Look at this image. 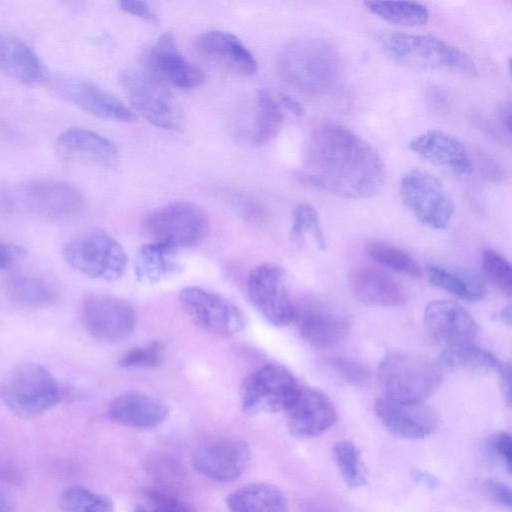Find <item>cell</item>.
Wrapping results in <instances>:
<instances>
[{
	"mask_svg": "<svg viewBox=\"0 0 512 512\" xmlns=\"http://www.w3.org/2000/svg\"><path fill=\"white\" fill-rule=\"evenodd\" d=\"M299 178L342 198L367 199L380 193L385 166L369 142L340 124L327 122L309 134Z\"/></svg>",
	"mask_w": 512,
	"mask_h": 512,
	"instance_id": "obj_1",
	"label": "cell"
},
{
	"mask_svg": "<svg viewBox=\"0 0 512 512\" xmlns=\"http://www.w3.org/2000/svg\"><path fill=\"white\" fill-rule=\"evenodd\" d=\"M283 77L308 94L331 90L341 74V60L335 46L324 38L302 36L290 41L280 58Z\"/></svg>",
	"mask_w": 512,
	"mask_h": 512,
	"instance_id": "obj_2",
	"label": "cell"
},
{
	"mask_svg": "<svg viewBox=\"0 0 512 512\" xmlns=\"http://www.w3.org/2000/svg\"><path fill=\"white\" fill-rule=\"evenodd\" d=\"M378 41L388 57L409 68L449 71L467 77L478 73L468 54L433 35L386 32L379 36Z\"/></svg>",
	"mask_w": 512,
	"mask_h": 512,
	"instance_id": "obj_3",
	"label": "cell"
},
{
	"mask_svg": "<svg viewBox=\"0 0 512 512\" xmlns=\"http://www.w3.org/2000/svg\"><path fill=\"white\" fill-rule=\"evenodd\" d=\"M0 393L7 408L23 419L37 418L61 400V388L42 364L26 362L13 367L3 378Z\"/></svg>",
	"mask_w": 512,
	"mask_h": 512,
	"instance_id": "obj_4",
	"label": "cell"
},
{
	"mask_svg": "<svg viewBox=\"0 0 512 512\" xmlns=\"http://www.w3.org/2000/svg\"><path fill=\"white\" fill-rule=\"evenodd\" d=\"M62 253L71 268L98 280L116 281L125 274L128 266L122 246L99 228L75 234L65 243Z\"/></svg>",
	"mask_w": 512,
	"mask_h": 512,
	"instance_id": "obj_5",
	"label": "cell"
},
{
	"mask_svg": "<svg viewBox=\"0 0 512 512\" xmlns=\"http://www.w3.org/2000/svg\"><path fill=\"white\" fill-rule=\"evenodd\" d=\"M385 396L401 402H424L440 387L439 366L421 357L398 351L386 354L378 366Z\"/></svg>",
	"mask_w": 512,
	"mask_h": 512,
	"instance_id": "obj_6",
	"label": "cell"
},
{
	"mask_svg": "<svg viewBox=\"0 0 512 512\" xmlns=\"http://www.w3.org/2000/svg\"><path fill=\"white\" fill-rule=\"evenodd\" d=\"M209 217L199 205L177 201L150 213L143 222L151 242L175 250L191 247L204 240L209 231Z\"/></svg>",
	"mask_w": 512,
	"mask_h": 512,
	"instance_id": "obj_7",
	"label": "cell"
},
{
	"mask_svg": "<svg viewBox=\"0 0 512 512\" xmlns=\"http://www.w3.org/2000/svg\"><path fill=\"white\" fill-rule=\"evenodd\" d=\"M399 194L404 206L423 225L438 230L449 225L455 204L433 174L418 168L407 171L400 180Z\"/></svg>",
	"mask_w": 512,
	"mask_h": 512,
	"instance_id": "obj_8",
	"label": "cell"
},
{
	"mask_svg": "<svg viewBox=\"0 0 512 512\" xmlns=\"http://www.w3.org/2000/svg\"><path fill=\"white\" fill-rule=\"evenodd\" d=\"M119 83L132 108L153 126L163 130L180 127V108L162 82L146 72L129 69L121 72Z\"/></svg>",
	"mask_w": 512,
	"mask_h": 512,
	"instance_id": "obj_9",
	"label": "cell"
},
{
	"mask_svg": "<svg viewBox=\"0 0 512 512\" xmlns=\"http://www.w3.org/2000/svg\"><path fill=\"white\" fill-rule=\"evenodd\" d=\"M14 197L25 211L56 222L71 221L84 208L80 191L72 184L56 179L40 178L24 182L16 187Z\"/></svg>",
	"mask_w": 512,
	"mask_h": 512,
	"instance_id": "obj_10",
	"label": "cell"
},
{
	"mask_svg": "<svg viewBox=\"0 0 512 512\" xmlns=\"http://www.w3.org/2000/svg\"><path fill=\"white\" fill-rule=\"evenodd\" d=\"M299 387L285 366L266 364L243 381L240 392L242 410L251 415L286 411Z\"/></svg>",
	"mask_w": 512,
	"mask_h": 512,
	"instance_id": "obj_11",
	"label": "cell"
},
{
	"mask_svg": "<svg viewBox=\"0 0 512 512\" xmlns=\"http://www.w3.org/2000/svg\"><path fill=\"white\" fill-rule=\"evenodd\" d=\"M180 304L196 326L214 336L229 337L245 326L244 314L234 303L204 288H184L180 293Z\"/></svg>",
	"mask_w": 512,
	"mask_h": 512,
	"instance_id": "obj_12",
	"label": "cell"
},
{
	"mask_svg": "<svg viewBox=\"0 0 512 512\" xmlns=\"http://www.w3.org/2000/svg\"><path fill=\"white\" fill-rule=\"evenodd\" d=\"M141 62L146 73L177 88L198 87L206 79L203 70L180 53L170 32L160 35L143 51Z\"/></svg>",
	"mask_w": 512,
	"mask_h": 512,
	"instance_id": "obj_13",
	"label": "cell"
},
{
	"mask_svg": "<svg viewBox=\"0 0 512 512\" xmlns=\"http://www.w3.org/2000/svg\"><path fill=\"white\" fill-rule=\"evenodd\" d=\"M247 293L252 304L272 325L284 327L293 322L296 306L280 267L262 264L254 268L248 276Z\"/></svg>",
	"mask_w": 512,
	"mask_h": 512,
	"instance_id": "obj_14",
	"label": "cell"
},
{
	"mask_svg": "<svg viewBox=\"0 0 512 512\" xmlns=\"http://www.w3.org/2000/svg\"><path fill=\"white\" fill-rule=\"evenodd\" d=\"M81 319L93 337L105 342H117L134 331L136 312L125 299L92 294L82 304Z\"/></svg>",
	"mask_w": 512,
	"mask_h": 512,
	"instance_id": "obj_15",
	"label": "cell"
},
{
	"mask_svg": "<svg viewBox=\"0 0 512 512\" xmlns=\"http://www.w3.org/2000/svg\"><path fill=\"white\" fill-rule=\"evenodd\" d=\"M52 89L57 97L98 118L119 122L135 119L120 99L90 80L61 76L53 80Z\"/></svg>",
	"mask_w": 512,
	"mask_h": 512,
	"instance_id": "obj_16",
	"label": "cell"
},
{
	"mask_svg": "<svg viewBox=\"0 0 512 512\" xmlns=\"http://www.w3.org/2000/svg\"><path fill=\"white\" fill-rule=\"evenodd\" d=\"M250 459V447L245 440L224 437L199 447L192 456V465L211 480L227 482L240 477Z\"/></svg>",
	"mask_w": 512,
	"mask_h": 512,
	"instance_id": "obj_17",
	"label": "cell"
},
{
	"mask_svg": "<svg viewBox=\"0 0 512 512\" xmlns=\"http://www.w3.org/2000/svg\"><path fill=\"white\" fill-rule=\"evenodd\" d=\"M374 411L385 429L398 438L423 439L438 427L436 413L423 402H401L384 395L375 401Z\"/></svg>",
	"mask_w": 512,
	"mask_h": 512,
	"instance_id": "obj_18",
	"label": "cell"
},
{
	"mask_svg": "<svg viewBox=\"0 0 512 512\" xmlns=\"http://www.w3.org/2000/svg\"><path fill=\"white\" fill-rule=\"evenodd\" d=\"M287 428L297 438L316 437L329 430L337 420L335 406L321 390L300 386L285 411Z\"/></svg>",
	"mask_w": 512,
	"mask_h": 512,
	"instance_id": "obj_19",
	"label": "cell"
},
{
	"mask_svg": "<svg viewBox=\"0 0 512 512\" xmlns=\"http://www.w3.org/2000/svg\"><path fill=\"white\" fill-rule=\"evenodd\" d=\"M424 325L431 338L446 347L469 343L478 332L472 315L460 304L449 300L430 302L424 311Z\"/></svg>",
	"mask_w": 512,
	"mask_h": 512,
	"instance_id": "obj_20",
	"label": "cell"
},
{
	"mask_svg": "<svg viewBox=\"0 0 512 512\" xmlns=\"http://www.w3.org/2000/svg\"><path fill=\"white\" fill-rule=\"evenodd\" d=\"M300 336L311 346L328 349L338 345L349 331L348 319L322 303L296 307L294 320Z\"/></svg>",
	"mask_w": 512,
	"mask_h": 512,
	"instance_id": "obj_21",
	"label": "cell"
},
{
	"mask_svg": "<svg viewBox=\"0 0 512 512\" xmlns=\"http://www.w3.org/2000/svg\"><path fill=\"white\" fill-rule=\"evenodd\" d=\"M194 47L201 56L234 74L250 77L257 71L253 54L233 33L222 30L203 32L195 39Z\"/></svg>",
	"mask_w": 512,
	"mask_h": 512,
	"instance_id": "obj_22",
	"label": "cell"
},
{
	"mask_svg": "<svg viewBox=\"0 0 512 512\" xmlns=\"http://www.w3.org/2000/svg\"><path fill=\"white\" fill-rule=\"evenodd\" d=\"M408 146L423 159L455 174L469 175L473 172V159L465 145L444 131L423 132L411 139Z\"/></svg>",
	"mask_w": 512,
	"mask_h": 512,
	"instance_id": "obj_23",
	"label": "cell"
},
{
	"mask_svg": "<svg viewBox=\"0 0 512 512\" xmlns=\"http://www.w3.org/2000/svg\"><path fill=\"white\" fill-rule=\"evenodd\" d=\"M168 415L169 408L164 402L138 391L118 395L107 409V416L111 421L142 430L158 427Z\"/></svg>",
	"mask_w": 512,
	"mask_h": 512,
	"instance_id": "obj_24",
	"label": "cell"
},
{
	"mask_svg": "<svg viewBox=\"0 0 512 512\" xmlns=\"http://www.w3.org/2000/svg\"><path fill=\"white\" fill-rule=\"evenodd\" d=\"M55 144L57 152L65 160L88 161L109 167L119 159V150L111 140L82 127L62 131Z\"/></svg>",
	"mask_w": 512,
	"mask_h": 512,
	"instance_id": "obj_25",
	"label": "cell"
},
{
	"mask_svg": "<svg viewBox=\"0 0 512 512\" xmlns=\"http://www.w3.org/2000/svg\"><path fill=\"white\" fill-rule=\"evenodd\" d=\"M355 297L365 305L397 307L406 302L400 284L386 272L373 267H358L349 276Z\"/></svg>",
	"mask_w": 512,
	"mask_h": 512,
	"instance_id": "obj_26",
	"label": "cell"
},
{
	"mask_svg": "<svg viewBox=\"0 0 512 512\" xmlns=\"http://www.w3.org/2000/svg\"><path fill=\"white\" fill-rule=\"evenodd\" d=\"M0 73L25 85L46 77V68L34 50L22 39L0 33Z\"/></svg>",
	"mask_w": 512,
	"mask_h": 512,
	"instance_id": "obj_27",
	"label": "cell"
},
{
	"mask_svg": "<svg viewBox=\"0 0 512 512\" xmlns=\"http://www.w3.org/2000/svg\"><path fill=\"white\" fill-rule=\"evenodd\" d=\"M177 250L156 242L141 246L134 261L136 279L154 285L181 273L183 266L176 259Z\"/></svg>",
	"mask_w": 512,
	"mask_h": 512,
	"instance_id": "obj_28",
	"label": "cell"
},
{
	"mask_svg": "<svg viewBox=\"0 0 512 512\" xmlns=\"http://www.w3.org/2000/svg\"><path fill=\"white\" fill-rule=\"evenodd\" d=\"M227 506L231 512H287L285 494L269 483H251L228 495Z\"/></svg>",
	"mask_w": 512,
	"mask_h": 512,
	"instance_id": "obj_29",
	"label": "cell"
},
{
	"mask_svg": "<svg viewBox=\"0 0 512 512\" xmlns=\"http://www.w3.org/2000/svg\"><path fill=\"white\" fill-rule=\"evenodd\" d=\"M439 364L452 372L486 375L497 372L502 362L489 350L469 342L445 347Z\"/></svg>",
	"mask_w": 512,
	"mask_h": 512,
	"instance_id": "obj_30",
	"label": "cell"
},
{
	"mask_svg": "<svg viewBox=\"0 0 512 512\" xmlns=\"http://www.w3.org/2000/svg\"><path fill=\"white\" fill-rule=\"evenodd\" d=\"M4 291L14 303L31 308L52 305L57 299V291L45 279L24 274H10L4 281Z\"/></svg>",
	"mask_w": 512,
	"mask_h": 512,
	"instance_id": "obj_31",
	"label": "cell"
},
{
	"mask_svg": "<svg viewBox=\"0 0 512 512\" xmlns=\"http://www.w3.org/2000/svg\"><path fill=\"white\" fill-rule=\"evenodd\" d=\"M426 272L433 286L458 298L476 302L486 295L484 282L475 275L437 265H429Z\"/></svg>",
	"mask_w": 512,
	"mask_h": 512,
	"instance_id": "obj_32",
	"label": "cell"
},
{
	"mask_svg": "<svg viewBox=\"0 0 512 512\" xmlns=\"http://www.w3.org/2000/svg\"><path fill=\"white\" fill-rule=\"evenodd\" d=\"M283 124L280 105L266 90H258L255 97L254 122L251 139L256 145H263L272 140Z\"/></svg>",
	"mask_w": 512,
	"mask_h": 512,
	"instance_id": "obj_33",
	"label": "cell"
},
{
	"mask_svg": "<svg viewBox=\"0 0 512 512\" xmlns=\"http://www.w3.org/2000/svg\"><path fill=\"white\" fill-rule=\"evenodd\" d=\"M368 11L382 20L406 27L425 25L429 19L428 9L413 1H365Z\"/></svg>",
	"mask_w": 512,
	"mask_h": 512,
	"instance_id": "obj_34",
	"label": "cell"
},
{
	"mask_svg": "<svg viewBox=\"0 0 512 512\" xmlns=\"http://www.w3.org/2000/svg\"><path fill=\"white\" fill-rule=\"evenodd\" d=\"M59 507L61 512H115L113 501L108 496L80 485L62 491Z\"/></svg>",
	"mask_w": 512,
	"mask_h": 512,
	"instance_id": "obj_35",
	"label": "cell"
},
{
	"mask_svg": "<svg viewBox=\"0 0 512 512\" xmlns=\"http://www.w3.org/2000/svg\"><path fill=\"white\" fill-rule=\"evenodd\" d=\"M365 251L371 259L397 273L411 277L422 275L418 262L410 254L391 244L373 241L366 245Z\"/></svg>",
	"mask_w": 512,
	"mask_h": 512,
	"instance_id": "obj_36",
	"label": "cell"
},
{
	"mask_svg": "<svg viewBox=\"0 0 512 512\" xmlns=\"http://www.w3.org/2000/svg\"><path fill=\"white\" fill-rule=\"evenodd\" d=\"M332 452L342 479L349 488L356 489L366 485L367 478L360 451L354 443L339 441L334 444Z\"/></svg>",
	"mask_w": 512,
	"mask_h": 512,
	"instance_id": "obj_37",
	"label": "cell"
},
{
	"mask_svg": "<svg viewBox=\"0 0 512 512\" xmlns=\"http://www.w3.org/2000/svg\"><path fill=\"white\" fill-rule=\"evenodd\" d=\"M291 237L295 242L312 239L318 248L326 246L317 211L313 206L302 203L292 213Z\"/></svg>",
	"mask_w": 512,
	"mask_h": 512,
	"instance_id": "obj_38",
	"label": "cell"
},
{
	"mask_svg": "<svg viewBox=\"0 0 512 512\" xmlns=\"http://www.w3.org/2000/svg\"><path fill=\"white\" fill-rule=\"evenodd\" d=\"M482 267L486 277L502 293L512 294V268L508 260L492 249L482 253Z\"/></svg>",
	"mask_w": 512,
	"mask_h": 512,
	"instance_id": "obj_39",
	"label": "cell"
},
{
	"mask_svg": "<svg viewBox=\"0 0 512 512\" xmlns=\"http://www.w3.org/2000/svg\"><path fill=\"white\" fill-rule=\"evenodd\" d=\"M141 498L133 512H193L177 498L157 489H145Z\"/></svg>",
	"mask_w": 512,
	"mask_h": 512,
	"instance_id": "obj_40",
	"label": "cell"
},
{
	"mask_svg": "<svg viewBox=\"0 0 512 512\" xmlns=\"http://www.w3.org/2000/svg\"><path fill=\"white\" fill-rule=\"evenodd\" d=\"M326 364L338 378L350 385L364 387L370 381L369 370L356 360L336 356L329 358Z\"/></svg>",
	"mask_w": 512,
	"mask_h": 512,
	"instance_id": "obj_41",
	"label": "cell"
},
{
	"mask_svg": "<svg viewBox=\"0 0 512 512\" xmlns=\"http://www.w3.org/2000/svg\"><path fill=\"white\" fill-rule=\"evenodd\" d=\"M162 361V346L159 342L144 347H136L126 352L120 359L125 368H153Z\"/></svg>",
	"mask_w": 512,
	"mask_h": 512,
	"instance_id": "obj_42",
	"label": "cell"
},
{
	"mask_svg": "<svg viewBox=\"0 0 512 512\" xmlns=\"http://www.w3.org/2000/svg\"><path fill=\"white\" fill-rule=\"evenodd\" d=\"M488 445L493 453L504 463L508 472L512 463V439L506 432H498L488 439Z\"/></svg>",
	"mask_w": 512,
	"mask_h": 512,
	"instance_id": "obj_43",
	"label": "cell"
},
{
	"mask_svg": "<svg viewBox=\"0 0 512 512\" xmlns=\"http://www.w3.org/2000/svg\"><path fill=\"white\" fill-rule=\"evenodd\" d=\"M122 11L144 21L157 23L158 16L150 5L144 1L138 0H122L119 2Z\"/></svg>",
	"mask_w": 512,
	"mask_h": 512,
	"instance_id": "obj_44",
	"label": "cell"
},
{
	"mask_svg": "<svg viewBox=\"0 0 512 512\" xmlns=\"http://www.w3.org/2000/svg\"><path fill=\"white\" fill-rule=\"evenodd\" d=\"M482 487L496 503L508 510L511 509L512 502L509 487L495 479L484 480Z\"/></svg>",
	"mask_w": 512,
	"mask_h": 512,
	"instance_id": "obj_45",
	"label": "cell"
},
{
	"mask_svg": "<svg viewBox=\"0 0 512 512\" xmlns=\"http://www.w3.org/2000/svg\"><path fill=\"white\" fill-rule=\"evenodd\" d=\"M27 253L21 245L0 241V270L13 266L25 258Z\"/></svg>",
	"mask_w": 512,
	"mask_h": 512,
	"instance_id": "obj_46",
	"label": "cell"
},
{
	"mask_svg": "<svg viewBox=\"0 0 512 512\" xmlns=\"http://www.w3.org/2000/svg\"><path fill=\"white\" fill-rule=\"evenodd\" d=\"M499 374L500 387L505 398V401L510 406L511 404V368L509 364H504L500 366L497 371Z\"/></svg>",
	"mask_w": 512,
	"mask_h": 512,
	"instance_id": "obj_47",
	"label": "cell"
},
{
	"mask_svg": "<svg viewBox=\"0 0 512 512\" xmlns=\"http://www.w3.org/2000/svg\"><path fill=\"white\" fill-rule=\"evenodd\" d=\"M412 479L416 483H418L422 486H425L427 488H430V489H434L439 486L438 478L427 471H422V470L413 471Z\"/></svg>",
	"mask_w": 512,
	"mask_h": 512,
	"instance_id": "obj_48",
	"label": "cell"
},
{
	"mask_svg": "<svg viewBox=\"0 0 512 512\" xmlns=\"http://www.w3.org/2000/svg\"><path fill=\"white\" fill-rule=\"evenodd\" d=\"M498 123L504 132L509 136L510 135V119H511V106L510 103H504L498 109Z\"/></svg>",
	"mask_w": 512,
	"mask_h": 512,
	"instance_id": "obj_49",
	"label": "cell"
},
{
	"mask_svg": "<svg viewBox=\"0 0 512 512\" xmlns=\"http://www.w3.org/2000/svg\"><path fill=\"white\" fill-rule=\"evenodd\" d=\"M281 102L295 116L302 117L304 115V107L298 100L288 95H283L281 96Z\"/></svg>",
	"mask_w": 512,
	"mask_h": 512,
	"instance_id": "obj_50",
	"label": "cell"
},
{
	"mask_svg": "<svg viewBox=\"0 0 512 512\" xmlns=\"http://www.w3.org/2000/svg\"><path fill=\"white\" fill-rule=\"evenodd\" d=\"M0 512H14L13 504L7 492L0 487Z\"/></svg>",
	"mask_w": 512,
	"mask_h": 512,
	"instance_id": "obj_51",
	"label": "cell"
},
{
	"mask_svg": "<svg viewBox=\"0 0 512 512\" xmlns=\"http://www.w3.org/2000/svg\"><path fill=\"white\" fill-rule=\"evenodd\" d=\"M497 318L504 324L510 325L511 324V305L508 304L507 306L503 307L498 315Z\"/></svg>",
	"mask_w": 512,
	"mask_h": 512,
	"instance_id": "obj_52",
	"label": "cell"
},
{
	"mask_svg": "<svg viewBox=\"0 0 512 512\" xmlns=\"http://www.w3.org/2000/svg\"><path fill=\"white\" fill-rule=\"evenodd\" d=\"M303 512H333L332 510H330L329 508H327L326 506H323V505H319V504H310L309 506H307Z\"/></svg>",
	"mask_w": 512,
	"mask_h": 512,
	"instance_id": "obj_53",
	"label": "cell"
}]
</instances>
